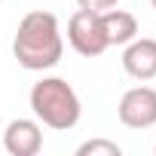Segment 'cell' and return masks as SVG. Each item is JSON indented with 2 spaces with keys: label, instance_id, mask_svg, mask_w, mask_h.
I'll use <instances>...</instances> for the list:
<instances>
[{
  "label": "cell",
  "instance_id": "cell-8",
  "mask_svg": "<svg viewBox=\"0 0 156 156\" xmlns=\"http://www.w3.org/2000/svg\"><path fill=\"white\" fill-rule=\"evenodd\" d=\"M76 156H122V147L107 138H92L76 147Z\"/></svg>",
  "mask_w": 156,
  "mask_h": 156
},
{
  "label": "cell",
  "instance_id": "cell-9",
  "mask_svg": "<svg viewBox=\"0 0 156 156\" xmlns=\"http://www.w3.org/2000/svg\"><path fill=\"white\" fill-rule=\"evenodd\" d=\"M119 3V0H76V6L80 9H92V12H107Z\"/></svg>",
  "mask_w": 156,
  "mask_h": 156
},
{
  "label": "cell",
  "instance_id": "cell-5",
  "mask_svg": "<svg viewBox=\"0 0 156 156\" xmlns=\"http://www.w3.org/2000/svg\"><path fill=\"white\" fill-rule=\"evenodd\" d=\"M3 147L9 156H37L43 150V129L37 119L19 116L3 132Z\"/></svg>",
  "mask_w": 156,
  "mask_h": 156
},
{
  "label": "cell",
  "instance_id": "cell-4",
  "mask_svg": "<svg viewBox=\"0 0 156 156\" xmlns=\"http://www.w3.org/2000/svg\"><path fill=\"white\" fill-rule=\"evenodd\" d=\"M116 116L126 129H150L156 126V89L135 86L119 98Z\"/></svg>",
  "mask_w": 156,
  "mask_h": 156
},
{
  "label": "cell",
  "instance_id": "cell-3",
  "mask_svg": "<svg viewBox=\"0 0 156 156\" xmlns=\"http://www.w3.org/2000/svg\"><path fill=\"white\" fill-rule=\"evenodd\" d=\"M67 43L73 46V52H80L83 58H95L101 55L107 46L104 28H101V12L92 9H76L67 22Z\"/></svg>",
  "mask_w": 156,
  "mask_h": 156
},
{
  "label": "cell",
  "instance_id": "cell-7",
  "mask_svg": "<svg viewBox=\"0 0 156 156\" xmlns=\"http://www.w3.org/2000/svg\"><path fill=\"white\" fill-rule=\"evenodd\" d=\"M101 28H104L107 46H126L138 37V19L126 9H116V6L101 12Z\"/></svg>",
  "mask_w": 156,
  "mask_h": 156
},
{
  "label": "cell",
  "instance_id": "cell-2",
  "mask_svg": "<svg viewBox=\"0 0 156 156\" xmlns=\"http://www.w3.org/2000/svg\"><path fill=\"white\" fill-rule=\"evenodd\" d=\"M28 101H31L34 116L43 126L55 129V132L73 129L76 122H80V116H83L80 95H76L73 86L67 80H61V76H43L40 83H34Z\"/></svg>",
  "mask_w": 156,
  "mask_h": 156
},
{
  "label": "cell",
  "instance_id": "cell-6",
  "mask_svg": "<svg viewBox=\"0 0 156 156\" xmlns=\"http://www.w3.org/2000/svg\"><path fill=\"white\" fill-rule=\"evenodd\" d=\"M122 70L132 76V80H153L156 76V40L153 37H135L132 43H126L122 52Z\"/></svg>",
  "mask_w": 156,
  "mask_h": 156
},
{
  "label": "cell",
  "instance_id": "cell-10",
  "mask_svg": "<svg viewBox=\"0 0 156 156\" xmlns=\"http://www.w3.org/2000/svg\"><path fill=\"white\" fill-rule=\"evenodd\" d=\"M153 9H156V0H153Z\"/></svg>",
  "mask_w": 156,
  "mask_h": 156
},
{
  "label": "cell",
  "instance_id": "cell-1",
  "mask_svg": "<svg viewBox=\"0 0 156 156\" xmlns=\"http://www.w3.org/2000/svg\"><path fill=\"white\" fill-rule=\"evenodd\" d=\"M12 55L25 70H49L64 55V40L58 31V19L46 9H31L16 31Z\"/></svg>",
  "mask_w": 156,
  "mask_h": 156
}]
</instances>
